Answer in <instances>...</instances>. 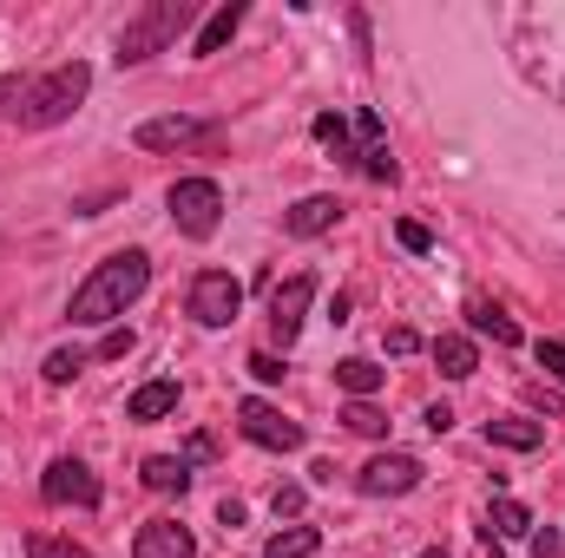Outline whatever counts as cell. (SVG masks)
Listing matches in <instances>:
<instances>
[{"label":"cell","instance_id":"1","mask_svg":"<svg viewBox=\"0 0 565 558\" xmlns=\"http://www.w3.org/2000/svg\"><path fill=\"white\" fill-rule=\"evenodd\" d=\"M145 289H151V257H145V250H119V257L93 264V277L73 289V302H66V322H79V329L119 322V315L139 302Z\"/></svg>","mask_w":565,"mask_h":558},{"label":"cell","instance_id":"2","mask_svg":"<svg viewBox=\"0 0 565 558\" xmlns=\"http://www.w3.org/2000/svg\"><path fill=\"white\" fill-rule=\"evenodd\" d=\"M86 93H93V66H86V60H60L53 73L26 79L20 126H26V132H53V126H66V119L86 106Z\"/></svg>","mask_w":565,"mask_h":558},{"label":"cell","instance_id":"3","mask_svg":"<svg viewBox=\"0 0 565 558\" xmlns=\"http://www.w3.org/2000/svg\"><path fill=\"white\" fill-rule=\"evenodd\" d=\"M191 20H198V0H145L139 13L119 26V66H139L151 53H164Z\"/></svg>","mask_w":565,"mask_h":558},{"label":"cell","instance_id":"4","mask_svg":"<svg viewBox=\"0 0 565 558\" xmlns=\"http://www.w3.org/2000/svg\"><path fill=\"white\" fill-rule=\"evenodd\" d=\"M164 211H171V224L184 230V237H217V224H224V191L211 184V178H178L171 191H164Z\"/></svg>","mask_w":565,"mask_h":558},{"label":"cell","instance_id":"5","mask_svg":"<svg viewBox=\"0 0 565 558\" xmlns=\"http://www.w3.org/2000/svg\"><path fill=\"white\" fill-rule=\"evenodd\" d=\"M237 433H244L250 447H264V453H302V440H309V433L282 415V408L257 401V395H250V401H237Z\"/></svg>","mask_w":565,"mask_h":558},{"label":"cell","instance_id":"6","mask_svg":"<svg viewBox=\"0 0 565 558\" xmlns=\"http://www.w3.org/2000/svg\"><path fill=\"white\" fill-rule=\"evenodd\" d=\"M40 500H46V506H86V513H93V506L106 500V486H99V473H93L86 460L60 453V460L40 473Z\"/></svg>","mask_w":565,"mask_h":558},{"label":"cell","instance_id":"7","mask_svg":"<svg viewBox=\"0 0 565 558\" xmlns=\"http://www.w3.org/2000/svg\"><path fill=\"white\" fill-rule=\"evenodd\" d=\"M237 309H244V282L231 277V270H198V277H191V315H198L204 329L237 322Z\"/></svg>","mask_w":565,"mask_h":558},{"label":"cell","instance_id":"8","mask_svg":"<svg viewBox=\"0 0 565 558\" xmlns=\"http://www.w3.org/2000/svg\"><path fill=\"white\" fill-rule=\"evenodd\" d=\"M427 473L415 453H375L362 473H355V493H369V500H402V493H415Z\"/></svg>","mask_w":565,"mask_h":558},{"label":"cell","instance_id":"9","mask_svg":"<svg viewBox=\"0 0 565 558\" xmlns=\"http://www.w3.org/2000/svg\"><path fill=\"white\" fill-rule=\"evenodd\" d=\"M355 164H362L375 184H395V178H402V164H395V151H388V132H382V112H375V106L355 112Z\"/></svg>","mask_w":565,"mask_h":558},{"label":"cell","instance_id":"10","mask_svg":"<svg viewBox=\"0 0 565 558\" xmlns=\"http://www.w3.org/2000/svg\"><path fill=\"white\" fill-rule=\"evenodd\" d=\"M217 126L211 119H191V112H164V119H145L139 132H132V144L139 151H178V144H198V139H211Z\"/></svg>","mask_w":565,"mask_h":558},{"label":"cell","instance_id":"11","mask_svg":"<svg viewBox=\"0 0 565 558\" xmlns=\"http://www.w3.org/2000/svg\"><path fill=\"white\" fill-rule=\"evenodd\" d=\"M309 302H316V277H309V270H302V277H289L277 296H270V329H277L282 348L302 335V315H309Z\"/></svg>","mask_w":565,"mask_h":558},{"label":"cell","instance_id":"12","mask_svg":"<svg viewBox=\"0 0 565 558\" xmlns=\"http://www.w3.org/2000/svg\"><path fill=\"white\" fill-rule=\"evenodd\" d=\"M132 558H198V539L178 519H145L139 539H132Z\"/></svg>","mask_w":565,"mask_h":558},{"label":"cell","instance_id":"13","mask_svg":"<svg viewBox=\"0 0 565 558\" xmlns=\"http://www.w3.org/2000/svg\"><path fill=\"white\" fill-rule=\"evenodd\" d=\"M335 224H342V197H329V191L296 197V204L282 211V230H289V237H322V230H335Z\"/></svg>","mask_w":565,"mask_h":558},{"label":"cell","instance_id":"14","mask_svg":"<svg viewBox=\"0 0 565 558\" xmlns=\"http://www.w3.org/2000/svg\"><path fill=\"white\" fill-rule=\"evenodd\" d=\"M237 26H244V0H224V7H217L204 26H198V40H191V60H211V53H224Z\"/></svg>","mask_w":565,"mask_h":558},{"label":"cell","instance_id":"15","mask_svg":"<svg viewBox=\"0 0 565 558\" xmlns=\"http://www.w3.org/2000/svg\"><path fill=\"white\" fill-rule=\"evenodd\" d=\"M434 368H440L447 382H467V375L480 368V348H473V335H434Z\"/></svg>","mask_w":565,"mask_h":558},{"label":"cell","instance_id":"16","mask_svg":"<svg viewBox=\"0 0 565 558\" xmlns=\"http://www.w3.org/2000/svg\"><path fill=\"white\" fill-rule=\"evenodd\" d=\"M487 440H493V447H513V453H533V447L546 440V427H540V420H520V415H493L487 420Z\"/></svg>","mask_w":565,"mask_h":558},{"label":"cell","instance_id":"17","mask_svg":"<svg viewBox=\"0 0 565 558\" xmlns=\"http://www.w3.org/2000/svg\"><path fill=\"white\" fill-rule=\"evenodd\" d=\"M467 329H473V335H493L500 348H513V342H520V322H513L500 302H467Z\"/></svg>","mask_w":565,"mask_h":558},{"label":"cell","instance_id":"18","mask_svg":"<svg viewBox=\"0 0 565 558\" xmlns=\"http://www.w3.org/2000/svg\"><path fill=\"white\" fill-rule=\"evenodd\" d=\"M139 473H145L151 493H184V486H191V460H184V453H151Z\"/></svg>","mask_w":565,"mask_h":558},{"label":"cell","instance_id":"19","mask_svg":"<svg viewBox=\"0 0 565 558\" xmlns=\"http://www.w3.org/2000/svg\"><path fill=\"white\" fill-rule=\"evenodd\" d=\"M335 388H342L349 401H369V395L382 388V368H375L369 355H349V362H335Z\"/></svg>","mask_w":565,"mask_h":558},{"label":"cell","instance_id":"20","mask_svg":"<svg viewBox=\"0 0 565 558\" xmlns=\"http://www.w3.org/2000/svg\"><path fill=\"white\" fill-rule=\"evenodd\" d=\"M487 539H533V513L520 500H493V519H487Z\"/></svg>","mask_w":565,"mask_h":558},{"label":"cell","instance_id":"21","mask_svg":"<svg viewBox=\"0 0 565 558\" xmlns=\"http://www.w3.org/2000/svg\"><path fill=\"white\" fill-rule=\"evenodd\" d=\"M171 408H178V382H145L139 395L126 401V415L132 420H164Z\"/></svg>","mask_w":565,"mask_h":558},{"label":"cell","instance_id":"22","mask_svg":"<svg viewBox=\"0 0 565 558\" xmlns=\"http://www.w3.org/2000/svg\"><path fill=\"white\" fill-rule=\"evenodd\" d=\"M309 132L329 144L335 158H349V164H355V139H349V119H342V112H316V126H309Z\"/></svg>","mask_w":565,"mask_h":558},{"label":"cell","instance_id":"23","mask_svg":"<svg viewBox=\"0 0 565 558\" xmlns=\"http://www.w3.org/2000/svg\"><path fill=\"white\" fill-rule=\"evenodd\" d=\"M86 362H93V355H86V348H53V355H46V362H40V375H46V382H53V388H66V382H73V375H79V368H86Z\"/></svg>","mask_w":565,"mask_h":558},{"label":"cell","instance_id":"24","mask_svg":"<svg viewBox=\"0 0 565 558\" xmlns=\"http://www.w3.org/2000/svg\"><path fill=\"white\" fill-rule=\"evenodd\" d=\"M316 546H322V539H316V526H289V533L270 539V552H264V558H309Z\"/></svg>","mask_w":565,"mask_h":558},{"label":"cell","instance_id":"25","mask_svg":"<svg viewBox=\"0 0 565 558\" xmlns=\"http://www.w3.org/2000/svg\"><path fill=\"white\" fill-rule=\"evenodd\" d=\"M342 420H349V433H369V440H382V433H388V415H382L375 401H349Z\"/></svg>","mask_w":565,"mask_h":558},{"label":"cell","instance_id":"26","mask_svg":"<svg viewBox=\"0 0 565 558\" xmlns=\"http://www.w3.org/2000/svg\"><path fill=\"white\" fill-rule=\"evenodd\" d=\"M26 558H93L86 546H73V539H53V533H33L26 539Z\"/></svg>","mask_w":565,"mask_h":558},{"label":"cell","instance_id":"27","mask_svg":"<svg viewBox=\"0 0 565 558\" xmlns=\"http://www.w3.org/2000/svg\"><path fill=\"white\" fill-rule=\"evenodd\" d=\"M302 506H309V493H302V486H277V493H270V513H277V519H296Z\"/></svg>","mask_w":565,"mask_h":558},{"label":"cell","instance_id":"28","mask_svg":"<svg viewBox=\"0 0 565 558\" xmlns=\"http://www.w3.org/2000/svg\"><path fill=\"white\" fill-rule=\"evenodd\" d=\"M20 99H26V79H20V73H0V119H7V112L20 119Z\"/></svg>","mask_w":565,"mask_h":558},{"label":"cell","instance_id":"29","mask_svg":"<svg viewBox=\"0 0 565 558\" xmlns=\"http://www.w3.org/2000/svg\"><path fill=\"white\" fill-rule=\"evenodd\" d=\"M533 362H540L553 382H565V342H540V348H533Z\"/></svg>","mask_w":565,"mask_h":558},{"label":"cell","instance_id":"30","mask_svg":"<svg viewBox=\"0 0 565 558\" xmlns=\"http://www.w3.org/2000/svg\"><path fill=\"white\" fill-rule=\"evenodd\" d=\"M395 244H402V250H415V257H422V250H434V237H427L422 224H395Z\"/></svg>","mask_w":565,"mask_h":558},{"label":"cell","instance_id":"31","mask_svg":"<svg viewBox=\"0 0 565 558\" xmlns=\"http://www.w3.org/2000/svg\"><path fill=\"white\" fill-rule=\"evenodd\" d=\"M119 355H132V329H113V335L99 342V362H119Z\"/></svg>","mask_w":565,"mask_h":558},{"label":"cell","instance_id":"32","mask_svg":"<svg viewBox=\"0 0 565 558\" xmlns=\"http://www.w3.org/2000/svg\"><path fill=\"white\" fill-rule=\"evenodd\" d=\"M250 375H257V382H282V362H277V355H264V348H257V355H250Z\"/></svg>","mask_w":565,"mask_h":558},{"label":"cell","instance_id":"33","mask_svg":"<svg viewBox=\"0 0 565 558\" xmlns=\"http://www.w3.org/2000/svg\"><path fill=\"white\" fill-rule=\"evenodd\" d=\"M217 519H224V526L237 533V526H244V500H224V506H217Z\"/></svg>","mask_w":565,"mask_h":558},{"label":"cell","instance_id":"34","mask_svg":"<svg viewBox=\"0 0 565 558\" xmlns=\"http://www.w3.org/2000/svg\"><path fill=\"white\" fill-rule=\"evenodd\" d=\"M533 558H559V539L553 533H533Z\"/></svg>","mask_w":565,"mask_h":558},{"label":"cell","instance_id":"35","mask_svg":"<svg viewBox=\"0 0 565 558\" xmlns=\"http://www.w3.org/2000/svg\"><path fill=\"white\" fill-rule=\"evenodd\" d=\"M427 427H434V433H447V427H454V408H427Z\"/></svg>","mask_w":565,"mask_h":558},{"label":"cell","instance_id":"36","mask_svg":"<svg viewBox=\"0 0 565 558\" xmlns=\"http://www.w3.org/2000/svg\"><path fill=\"white\" fill-rule=\"evenodd\" d=\"M422 558H447V552H440V546H427V552H422Z\"/></svg>","mask_w":565,"mask_h":558}]
</instances>
